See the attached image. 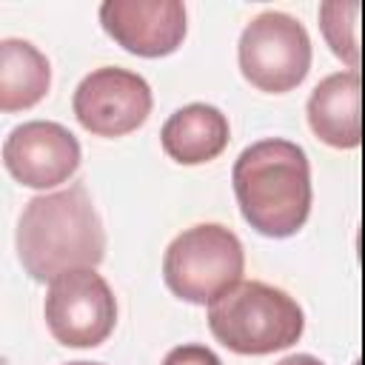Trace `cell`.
Returning a JSON list of instances; mask_svg holds the SVG:
<instances>
[{"instance_id":"6da1fadb","label":"cell","mask_w":365,"mask_h":365,"mask_svg":"<svg viewBox=\"0 0 365 365\" xmlns=\"http://www.w3.org/2000/svg\"><path fill=\"white\" fill-rule=\"evenodd\" d=\"M17 257L37 282L103 262L106 231L83 182L26 202L17 222Z\"/></svg>"},{"instance_id":"7a4b0ae2","label":"cell","mask_w":365,"mask_h":365,"mask_svg":"<svg viewBox=\"0 0 365 365\" xmlns=\"http://www.w3.org/2000/svg\"><path fill=\"white\" fill-rule=\"evenodd\" d=\"M234 194L242 220L274 240L297 234L311 211V165L305 151L282 137L251 143L234 163Z\"/></svg>"},{"instance_id":"3957f363","label":"cell","mask_w":365,"mask_h":365,"mask_svg":"<svg viewBox=\"0 0 365 365\" xmlns=\"http://www.w3.org/2000/svg\"><path fill=\"white\" fill-rule=\"evenodd\" d=\"M208 328L228 351L262 356L291 348L302 336L305 317L282 288L248 279L208 305Z\"/></svg>"},{"instance_id":"277c9868","label":"cell","mask_w":365,"mask_h":365,"mask_svg":"<svg viewBox=\"0 0 365 365\" xmlns=\"http://www.w3.org/2000/svg\"><path fill=\"white\" fill-rule=\"evenodd\" d=\"M245 254L237 234L220 222H200L171 240L163 257L168 291L194 305H211L242 282Z\"/></svg>"},{"instance_id":"5b68a950","label":"cell","mask_w":365,"mask_h":365,"mask_svg":"<svg viewBox=\"0 0 365 365\" xmlns=\"http://www.w3.org/2000/svg\"><path fill=\"white\" fill-rule=\"evenodd\" d=\"M242 77L268 94L297 88L311 68V37L305 26L285 11L257 14L240 34Z\"/></svg>"},{"instance_id":"8992f818","label":"cell","mask_w":365,"mask_h":365,"mask_svg":"<svg viewBox=\"0 0 365 365\" xmlns=\"http://www.w3.org/2000/svg\"><path fill=\"white\" fill-rule=\"evenodd\" d=\"M43 317L60 345L94 348L117 325V299L94 268H77L48 282Z\"/></svg>"},{"instance_id":"52a82bcc","label":"cell","mask_w":365,"mask_h":365,"mask_svg":"<svg viewBox=\"0 0 365 365\" xmlns=\"http://www.w3.org/2000/svg\"><path fill=\"white\" fill-rule=\"evenodd\" d=\"M148 83L128 68L103 66L74 88V117L97 137H123L137 131L151 114Z\"/></svg>"},{"instance_id":"ba28073f","label":"cell","mask_w":365,"mask_h":365,"mask_svg":"<svg viewBox=\"0 0 365 365\" xmlns=\"http://www.w3.org/2000/svg\"><path fill=\"white\" fill-rule=\"evenodd\" d=\"M3 165L29 188H51L80 168V143L60 123L29 120L9 131L3 143Z\"/></svg>"},{"instance_id":"9c48e42d","label":"cell","mask_w":365,"mask_h":365,"mask_svg":"<svg viewBox=\"0 0 365 365\" xmlns=\"http://www.w3.org/2000/svg\"><path fill=\"white\" fill-rule=\"evenodd\" d=\"M106 34L140 57H165L185 37V6L180 0H106L100 6Z\"/></svg>"},{"instance_id":"30bf717a","label":"cell","mask_w":365,"mask_h":365,"mask_svg":"<svg viewBox=\"0 0 365 365\" xmlns=\"http://www.w3.org/2000/svg\"><path fill=\"white\" fill-rule=\"evenodd\" d=\"M359 71H336L317 83L308 97L311 131L334 148H356L362 143Z\"/></svg>"},{"instance_id":"8fae6325","label":"cell","mask_w":365,"mask_h":365,"mask_svg":"<svg viewBox=\"0 0 365 365\" xmlns=\"http://www.w3.org/2000/svg\"><path fill=\"white\" fill-rule=\"evenodd\" d=\"M228 137L231 128L225 114L208 103H188L177 108L160 131L163 151L180 165L211 163L225 151Z\"/></svg>"},{"instance_id":"7c38bea8","label":"cell","mask_w":365,"mask_h":365,"mask_svg":"<svg viewBox=\"0 0 365 365\" xmlns=\"http://www.w3.org/2000/svg\"><path fill=\"white\" fill-rule=\"evenodd\" d=\"M51 86L46 54L29 40L6 37L0 43V108L20 111L37 106Z\"/></svg>"},{"instance_id":"4fadbf2b","label":"cell","mask_w":365,"mask_h":365,"mask_svg":"<svg viewBox=\"0 0 365 365\" xmlns=\"http://www.w3.org/2000/svg\"><path fill=\"white\" fill-rule=\"evenodd\" d=\"M334 6H336V17H339V20H334V17H331V11L322 6V11H319V17H322V31H325V37H328V43H331L334 54H336V57H342V60L351 66V71H356V66H359L356 17L342 20V17H345L348 3H334Z\"/></svg>"},{"instance_id":"5bb4252c","label":"cell","mask_w":365,"mask_h":365,"mask_svg":"<svg viewBox=\"0 0 365 365\" xmlns=\"http://www.w3.org/2000/svg\"><path fill=\"white\" fill-rule=\"evenodd\" d=\"M163 365H222V362L205 345H177L165 354Z\"/></svg>"},{"instance_id":"9a60e30c","label":"cell","mask_w":365,"mask_h":365,"mask_svg":"<svg viewBox=\"0 0 365 365\" xmlns=\"http://www.w3.org/2000/svg\"><path fill=\"white\" fill-rule=\"evenodd\" d=\"M277 365H322V362L317 356H311V354H291V356L279 359Z\"/></svg>"},{"instance_id":"2e32d148","label":"cell","mask_w":365,"mask_h":365,"mask_svg":"<svg viewBox=\"0 0 365 365\" xmlns=\"http://www.w3.org/2000/svg\"><path fill=\"white\" fill-rule=\"evenodd\" d=\"M66 365H100V362H83L80 359V362H66Z\"/></svg>"}]
</instances>
